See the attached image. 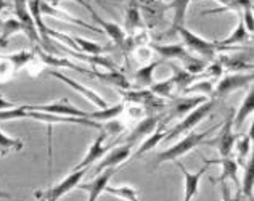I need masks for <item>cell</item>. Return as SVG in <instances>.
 <instances>
[{"label":"cell","instance_id":"cb8c5ba5","mask_svg":"<svg viewBox=\"0 0 254 201\" xmlns=\"http://www.w3.org/2000/svg\"><path fill=\"white\" fill-rule=\"evenodd\" d=\"M217 62L222 65V68L227 71H233V72H240V71H251L253 69V60H246V52L240 53V55H233V57H225L220 55L216 58Z\"/></svg>","mask_w":254,"mask_h":201},{"label":"cell","instance_id":"681fc988","mask_svg":"<svg viewBox=\"0 0 254 201\" xmlns=\"http://www.w3.org/2000/svg\"><path fill=\"white\" fill-rule=\"evenodd\" d=\"M0 57H2V53H0Z\"/></svg>","mask_w":254,"mask_h":201},{"label":"cell","instance_id":"8fae6325","mask_svg":"<svg viewBox=\"0 0 254 201\" xmlns=\"http://www.w3.org/2000/svg\"><path fill=\"white\" fill-rule=\"evenodd\" d=\"M208 97L204 95H184L182 98H174L172 102L168 105L169 106V115L164 116L166 123H171L174 118H182L185 115H189L190 111H193L199 106L201 103H204Z\"/></svg>","mask_w":254,"mask_h":201},{"label":"cell","instance_id":"e0dca14e","mask_svg":"<svg viewBox=\"0 0 254 201\" xmlns=\"http://www.w3.org/2000/svg\"><path fill=\"white\" fill-rule=\"evenodd\" d=\"M168 131H169L168 123H166L164 118H163L161 121H159V124L156 126V129L153 131L145 140H142V145H140L138 148H137V151L130 156V161L142 158V156H143V153H146V151H150V150L155 148V146H156L159 142H161V140L166 138V135H168Z\"/></svg>","mask_w":254,"mask_h":201},{"label":"cell","instance_id":"836d02e7","mask_svg":"<svg viewBox=\"0 0 254 201\" xmlns=\"http://www.w3.org/2000/svg\"><path fill=\"white\" fill-rule=\"evenodd\" d=\"M148 89L155 93L156 97H161V98H172L174 97V92L177 90L176 87V82H174V79H166V80H161V82H153Z\"/></svg>","mask_w":254,"mask_h":201},{"label":"cell","instance_id":"7402d4cb","mask_svg":"<svg viewBox=\"0 0 254 201\" xmlns=\"http://www.w3.org/2000/svg\"><path fill=\"white\" fill-rule=\"evenodd\" d=\"M60 49H62L63 53H66V55H71L72 58H77L79 62H84V63L92 65V66H103V68L110 69V71H116V65L113 63L110 58H105L102 55H87V53H82V52L71 50L69 47H66V45H60Z\"/></svg>","mask_w":254,"mask_h":201},{"label":"cell","instance_id":"bcb514c9","mask_svg":"<svg viewBox=\"0 0 254 201\" xmlns=\"http://www.w3.org/2000/svg\"><path fill=\"white\" fill-rule=\"evenodd\" d=\"M6 6H8V3L5 0H0V16H2V10L6 8ZM0 26H2V18H0Z\"/></svg>","mask_w":254,"mask_h":201},{"label":"cell","instance_id":"7a4b0ae2","mask_svg":"<svg viewBox=\"0 0 254 201\" xmlns=\"http://www.w3.org/2000/svg\"><path fill=\"white\" fill-rule=\"evenodd\" d=\"M214 105H216V100L209 98V100H206L204 103L196 106V108L193 110V111H190L189 115H185V118L180 121L179 124H176L171 131H168V135H166L164 140H174V138H177V137L182 135V134H187V132L193 131L206 116L209 115L211 110L214 108Z\"/></svg>","mask_w":254,"mask_h":201},{"label":"cell","instance_id":"8d00e7d4","mask_svg":"<svg viewBox=\"0 0 254 201\" xmlns=\"http://www.w3.org/2000/svg\"><path fill=\"white\" fill-rule=\"evenodd\" d=\"M72 42L76 44L79 52L87 53V55H102L105 52V47H102L97 42H92V40H87L84 37H72Z\"/></svg>","mask_w":254,"mask_h":201},{"label":"cell","instance_id":"6da1fadb","mask_svg":"<svg viewBox=\"0 0 254 201\" xmlns=\"http://www.w3.org/2000/svg\"><path fill=\"white\" fill-rule=\"evenodd\" d=\"M219 126H214V127H209L208 131L204 132H195V131H190L187 135L179 140V142L176 145H172L171 148L164 150L161 153H158V155L155 156V159H153V169H156V167H159L163 163H168V161H176L179 159L180 156L187 155V153H190L193 148H196L198 145H201L206 138H208L211 134L217 129Z\"/></svg>","mask_w":254,"mask_h":201},{"label":"cell","instance_id":"7c38bea8","mask_svg":"<svg viewBox=\"0 0 254 201\" xmlns=\"http://www.w3.org/2000/svg\"><path fill=\"white\" fill-rule=\"evenodd\" d=\"M44 72H45V74L52 76V77H57L58 80H62V82H64L66 85H69L71 89H74L76 92H79L85 100H89L90 103H93L95 106H98L100 110H103V108H106V106H108V103H106V100L100 97L97 92H93L92 89H89V87H85V85H82V84H79L77 80H74V79L66 77V76L62 74L60 71H57V69H45Z\"/></svg>","mask_w":254,"mask_h":201},{"label":"cell","instance_id":"d6986e66","mask_svg":"<svg viewBox=\"0 0 254 201\" xmlns=\"http://www.w3.org/2000/svg\"><path fill=\"white\" fill-rule=\"evenodd\" d=\"M41 15H49V16H53V18H58V19H63V21L66 23H71V24H79V26H82V28L85 29H89V31H93V32H98V34H103V31L97 28V26H93V24H87L84 19H79L76 16H71L68 15V13H64L62 10H57L55 6H52L47 0H41Z\"/></svg>","mask_w":254,"mask_h":201},{"label":"cell","instance_id":"277c9868","mask_svg":"<svg viewBox=\"0 0 254 201\" xmlns=\"http://www.w3.org/2000/svg\"><path fill=\"white\" fill-rule=\"evenodd\" d=\"M89 172V167L85 169H79V171H71L69 176H66L62 182H58L57 185L50 187V189L41 192H36V198L37 201H58L62 197H64L66 193H69L72 189H76L81 182V179Z\"/></svg>","mask_w":254,"mask_h":201},{"label":"cell","instance_id":"ab89813d","mask_svg":"<svg viewBox=\"0 0 254 201\" xmlns=\"http://www.w3.org/2000/svg\"><path fill=\"white\" fill-rule=\"evenodd\" d=\"M124 131H126V126L121 121H118V118L105 121L103 123V132H106V135H119V134Z\"/></svg>","mask_w":254,"mask_h":201},{"label":"cell","instance_id":"2e32d148","mask_svg":"<svg viewBox=\"0 0 254 201\" xmlns=\"http://www.w3.org/2000/svg\"><path fill=\"white\" fill-rule=\"evenodd\" d=\"M118 167H111V169H105L103 172H100L98 176H95V179L92 180L90 184H82V185H77L81 190L89 192V200L87 201H97L100 198V195L105 192L106 185L110 184L111 177L115 176Z\"/></svg>","mask_w":254,"mask_h":201},{"label":"cell","instance_id":"f35d334b","mask_svg":"<svg viewBox=\"0 0 254 201\" xmlns=\"http://www.w3.org/2000/svg\"><path fill=\"white\" fill-rule=\"evenodd\" d=\"M13 119H29V111H26L23 108V105L15 106L11 110L0 111V123L2 121H13Z\"/></svg>","mask_w":254,"mask_h":201},{"label":"cell","instance_id":"d590c367","mask_svg":"<svg viewBox=\"0 0 254 201\" xmlns=\"http://www.w3.org/2000/svg\"><path fill=\"white\" fill-rule=\"evenodd\" d=\"M23 142L21 138H13V137H8L6 134H3L0 131V156H5L6 153L10 151H21L23 150Z\"/></svg>","mask_w":254,"mask_h":201},{"label":"cell","instance_id":"d6a6232c","mask_svg":"<svg viewBox=\"0 0 254 201\" xmlns=\"http://www.w3.org/2000/svg\"><path fill=\"white\" fill-rule=\"evenodd\" d=\"M103 193H108L111 197L121 198L124 201H140V198L137 197V192L133 187L129 185H121V187H111L110 184L106 185V189Z\"/></svg>","mask_w":254,"mask_h":201},{"label":"cell","instance_id":"ffe728a7","mask_svg":"<svg viewBox=\"0 0 254 201\" xmlns=\"http://www.w3.org/2000/svg\"><path fill=\"white\" fill-rule=\"evenodd\" d=\"M153 52H156L161 58L169 60H180L182 63H190L193 58L191 53L184 47V44H174V45H161V44H153L150 45Z\"/></svg>","mask_w":254,"mask_h":201},{"label":"cell","instance_id":"f6af8a7d","mask_svg":"<svg viewBox=\"0 0 254 201\" xmlns=\"http://www.w3.org/2000/svg\"><path fill=\"white\" fill-rule=\"evenodd\" d=\"M11 108H15V103L8 102V100H5L2 95H0V111H2V110H11Z\"/></svg>","mask_w":254,"mask_h":201},{"label":"cell","instance_id":"44dd1931","mask_svg":"<svg viewBox=\"0 0 254 201\" xmlns=\"http://www.w3.org/2000/svg\"><path fill=\"white\" fill-rule=\"evenodd\" d=\"M161 65V60H151L148 65H143L133 74V82H130L132 89H148L155 82V69Z\"/></svg>","mask_w":254,"mask_h":201},{"label":"cell","instance_id":"603a6c76","mask_svg":"<svg viewBox=\"0 0 254 201\" xmlns=\"http://www.w3.org/2000/svg\"><path fill=\"white\" fill-rule=\"evenodd\" d=\"M238 15V24H237V29L232 32V34L227 37V39H224V40H217V50H229V49H232L233 45H237V44H245L246 40L248 42H251V34L248 31H246V28H245V24H243V21H242V16H240V13H237Z\"/></svg>","mask_w":254,"mask_h":201},{"label":"cell","instance_id":"5b68a950","mask_svg":"<svg viewBox=\"0 0 254 201\" xmlns=\"http://www.w3.org/2000/svg\"><path fill=\"white\" fill-rule=\"evenodd\" d=\"M237 138L238 135L233 134V113H230V115L227 116L225 123L220 124V131L217 134V137H214L211 140H204L201 145L216 146L219 151V158H227V156H232Z\"/></svg>","mask_w":254,"mask_h":201},{"label":"cell","instance_id":"9a60e30c","mask_svg":"<svg viewBox=\"0 0 254 201\" xmlns=\"http://www.w3.org/2000/svg\"><path fill=\"white\" fill-rule=\"evenodd\" d=\"M105 138H106V132L103 131H100V134L97 135V138L93 140V143L89 146V151L85 153V156L84 159L79 163L76 167H72V171H79V169H85V167H90L97 163L98 159H102L105 156V153H108L113 146L116 145L115 143H111V145H105Z\"/></svg>","mask_w":254,"mask_h":201},{"label":"cell","instance_id":"83f0119b","mask_svg":"<svg viewBox=\"0 0 254 201\" xmlns=\"http://www.w3.org/2000/svg\"><path fill=\"white\" fill-rule=\"evenodd\" d=\"M98 80H102V82L108 84V85H113L116 87V89H132L130 85V80L127 79V76H124L123 72H119L118 69L116 71H110V72H98Z\"/></svg>","mask_w":254,"mask_h":201},{"label":"cell","instance_id":"4fadbf2b","mask_svg":"<svg viewBox=\"0 0 254 201\" xmlns=\"http://www.w3.org/2000/svg\"><path fill=\"white\" fill-rule=\"evenodd\" d=\"M204 164H220L222 167V172L219 174V177H209V182L212 185L222 184L225 180H233L235 185L240 189V179H238V169L240 166L237 163V159H233V156H227V158H217V159H204Z\"/></svg>","mask_w":254,"mask_h":201},{"label":"cell","instance_id":"7bdbcfd3","mask_svg":"<svg viewBox=\"0 0 254 201\" xmlns=\"http://www.w3.org/2000/svg\"><path fill=\"white\" fill-rule=\"evenodd\" d=\"M220 192H222V201H243V195L240 193V190L237 192V195H232L230 187L227 185V182L220 184Z\"/></svg>","mask_w":254,"mask_h":201},{"label":"cell","instance_id":"5bb4252c","mask_svg":"<svg viewBox=\"0 0 254 201\" xmlns=\"http://www.w3.org/2000/svg\"><path fill=\"white\" fill-rule=\"evenodd\" d=\"M84 8L90 13V16H92V19H93V23L95 24H98L100 26V29H102L106 36H108L111 40H113V44L115 45H118L119 49H123V45H124V42H126V31L119 26L118 23H113V21H106V19H103L100 15H97V11L92 8V6L89 5V3H84Z\"/></svg>","mask_w":254,"mask_h":201},{"label":"cell","instance_id":"60d3db41","mask_svg":"<svg viewBox=\"0 0 254 201\" xmlns=\"http://www.w3.org/2000/svg\"><path fill=\"white\" fill-rule=\"evenodd\" d=\"M15 69H13L11 63L8 62L6 55L0 57V82H6L13 74H15Z\"/></svg>","mask_w":254,"mask_h":201},{"label":"cell","instance_id":"4dcf8cb0","mask_svg":"<svg viewBox=\"0 0 254 201\" xmlns=\"http://www.w3.org/2000/svg\"><path fill=\"white\" fill-rule=\"evenodd\" d=\"M172 71H174V82H176V87H177V90H185L187 87H189L190 84H193L198 77H204L203 74H199V76H195V74H190L189 71L184 69V68H180V66L177 65H172Z\"/></svg>","mask_w":254,"mask_h":201},{"label":"cell","instance_id":"7dc6e473","mask_svg":"<svg viewBox=\"0 0 254 201\" xmlns=\"http://www.w3.org/2000/svg\"><path fill=\"white\" fill-rule=\"evenodd\" d=\"M0 198H11V195L6 192H0Z\"/></svg>","mask_w":254,"mask_h":201},{"label":"cell","instance_id":"e575fe53","mask_svg":"<svg viewBox=\"0 0 254 201\" xmlns=\"http://www.w3.org/2000/svg\"><path fill=\"white\" fill-rule=\"evenodd\" d=\"M235 146H237V155H238V159L237 163L238 164H245L246 163V158L251 156V131L248 134H243L240 140L237 138L235 142Z\"/></svg>","mask_w":254,"mask_h":201},{"label":"cell","instance_id":"30bf717a","mask_svg":"<svg viewBox=\"0 0 254 201\" xmlns=\"http://www.w3.org/2000/svg\"><path fill=\"white\" fill-rule=\"evenodd\" d=\"M130 153H132V145H127V143L115 145L102 159H100V163L97 164V167L93 169L92 174L93 176H98V174L103 172L105 169L118 167L119 164L126 163V161L130 158Z\"/></svg>","mask_w":254,"mask_h":201},{"label":"cell","instance_id":"3957f363","mask_svg":"<svg viewBox=\"0 0 254 201\" xmlns=\"http://www.w3.org/2000/svg\"><path fill=\"white\" fill-rule=\"evenodd\" d=\"M176 34L180 36V39H182V42H184V47L189 52L198 53V55L204 57L206 60H214V58H216V53L219 52L216 42L199 37L198 34H195V32H191L190 29H187L185 26L176 29Z\"/></svg>","mask_w":254,"mask_h":201},{"label":"cell","instance_id":"8992f818","mask_svg":"<svg viewBox=\"0 0 254 201\" xmlns=\"http://www.w3.org/2000/svg\"><path fill=\"white\" fill-rule=\"evenodd\" d=\"M26 111H39V113H47V115H58V116H72V118H87L89 119V111H82L76 108V106L69 105L68 98L57 100L52 103H44V105H23Z\"/></svg>","mask_w":254,"mask_h":201},{"label":"cell","instance_id":"9c48e42d","mask_svg":"<svg viewBox=\"0 0 254 201\" xmlns=\"http://www.w3.org/2000/svg\"><path fill=\"white\" fill-rule=\"evenodd\" d=\"M164 118V113H159V115H150L143 119H140L135 124V127L129 132V135L124 137L121 140V143H127V145H135L138 142H142L150 134L156 129V126L159 124V121Z\"/></svg>","mask_w":254,"mask_h":201},{"label":"cell","instance_id":"f546056e","mask_svg":"<svg viewBox=\"0 0 254 201\" xmlns=\"http://www.w3.org/2000/svg\"><path fill=\"white\" fill-rule=\"evenodd\" d=\"M16 32H23V26L16 18H8L2 21V26H0V47L5 49L8 45L10 36L16 34Z\"/></svg>","mask_w":254,"mask_h":201},{"label":"cell","instance_id":"52a82bcc","mask_svg":"<svg viewBox=\"0 0 254 201\" xmlns=\"http://www.w3.org/2000/svg\"><path fill=\"white\" fill-rule=\"evenodd\" d=\"M253 74H243V72H233V74H227L219 80V84L212 89V98H224L229 93L240 90V89H246L250 87L253 82Z\"/></svg>","mask_w":254,"mask_h":201},{"label":"cell","instance_id":"74e56055","mask_svg":"<svg viewBox=\"0 0 254 201\" xmlns=\"http://www.w3.org/2000/svg\"><path fill=\"white\" fill-rule=\"evenodd\" d=\"M212 89H214L212 82L204 79V80H195V82L187 87V89L184 90V93L185 95H190V93H195V92H203L204 97L212 98Z\"/></svg>","mask_w":254,"mask_h":201},{"label":"cell","instance_id":"ee69618b","mask_svg":"<svg viewBox=\"0 0 254 201\" xmlns=\"http://www.w3.org/2000/svg\"><path fill=\"white\" fill-rule=\"evenodd\" d=\"M240 16H242V21L245 24L246 31L250 32L253 36V29H254V19H253V10H245V11H240Z\"/></svg>","mask_w":254,"mask_h":201},{"label":"cell","instance_id":"1f68e13d","mask_svg":"<svg viewBox=\"0 0 254 201\" xmlns=\"http://www.w3.org/2000/svg\"><path fill=\"white\" fill-rule=\"evenodd\" d=\"M126 103H118L115 106H106V108L95 111V113H89V119L90 121H97V123H102V121H110L115 119L118 116H121L124 113Z\"/></svg>","mask_w":254,"mask_h":201},{"label":"cell","instance_id":"d4e9b609","mask_svg":"<svg viewBox=\"0 0 254 201\" xmlns=\"http://www.w3.org/2000/svg\"><path fill=\"white\" fill-rule=\"evenodd\" d=\"M191 3V0H171L168 3V8L174 11L172 16V29L168 31V34H176V29L185 26V16H187V10H189V5Z\"/></svg>","mask_w":254,"mask_h":201},{"label":"cell","instance_id":"f1b7e54d","mask_svg":"<svg viewBox=\"0 0 254 201\" xmlns=\"http://www.w3.org/2000/svg\"><path fill=\"white\" fill-rule=\"evenodd\" d=\"M253 185H254V166H253V158H248V163H245V174L242 182H240L238 190L250 201H253Z\"/></svg>","mask_w":254,"mask_h":201},{"label":"cell","instance_id":"ac0fdd59","mask_svg":"<svg viewBox=\"0 0 254 201\" xmlns=\"http://www.w3.org/2000/svg\"><path fill=\"white\" fill-rule=\"evenodd\" d=\"M176 166L179 167L180 171H182L184 177H185V195H184V201H191L193 197L198 193V189H199V180H201V177L206 174V171H208V166H203L201 169H199L198 172L191 174L187 171V167L184 163H180L179 159H176Z\"/></svg>","mask_w":254,"mask_h":201},{"label":"cell","instance_id":"b9f144b4","mask_svg":"<svg viewBox=\"0 0 254 201\" xmlns=\"http://www.w3.org/2000/svg\"><path fill=\"white\" fill-rule=\"evenodd\" d=\"M132 53H133V58H135L138 63H150L153 57V50L150 45L137 47V49L132 50Z\"/></svg>","mask_w":254,"mask_h":201},{"label":"cell","instance_id":"4316f807","mask_svg":"<svg viewBox=\"0 0 254 201\" xmlns=\"http://www.w3.org/2000/svg\"><path fill=\"white\" fill-rule=\"evenodd\" d=\"M253 110H254V90L250 87L248 95L245 97L242 105H240L237 115H233V126H235L237 129L238 127H242L243 123L246 121V118H250L253 115Z\"/></svg>","mask_w":254,"mask_h":201},{"label":"cell","instance_id":"ba28073f","mask_svg":"<svg viewBox=\"0 0 254 201\" xmlns=\"http://www.w3.org/2000/svg\"><path fill=\"white\" fill-rule=\"evenodd\" d=\"M15 13H16V19L23 26V32L28 36L31 44L34 47H42L41 36H39V31L36 28L34 18L31 16V11L28 8V0H15Z\"/></svg>","mask_w":254,"mask_h":201},{"label":"cell","instance_id":"484cf974","mask_svg":"<svg viewBox=\"0 0 254 201\" xmlns=\"http://www.w3.org/2000/svg\"><path fill=\"white\" fill-rule=\"evenodd\" d=\"M126 29L129 31L130 34L143 29L142 11H140V8L132 0H129V5H127V8H126Z\"/></svg>","mask_w":254,"mask_h":201},{"label":"cell","instance_id":"c3c4849f","mask_svg":"<svg viewBox=\"0 0 254 201\" xmlns=\"http://www.w3.org/2000/svg\"><path fill=\"white\" fill-rule=\"evenodd\" d=\"M159 2H166V3H169V2H171V0H159Z\"/></svg>","mask_w":254,"mask_h":201}]
</instances>
